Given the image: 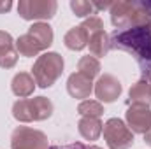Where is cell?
<instances>
[{"label":"cell","mask_w":151,"mask_h":149,"mask_svg":"<svg viewBox=\"0 0 151 149\" xmlns=\"http://www.w3.org/2000/svg\"><path fill=\"white\" fill-rule=\"evenodd\" d=\"M109 42L111 49L125 51L135 58L142 79L151 77V25L114 30Z\"/></svg>","instance_id":"1"},{"label":"cell","mask_w":151,"mask_h":149,"mask_svg":"<svg viewBox=\"0 0 151 149\" xmlns=\"http://www.w3.org/2000/svg\"><path fill=\"white\" fill-rule=\"evenodd\" d=\"M53 114V104L46 97L21 98L12 105V116L21 123L44 121Z\"/></svg>","instance_id":"2"},{"label":"cell","mask_w":151,"mask_h":149,"mask_svg":"<svg viewBox=\"0 0 151 149\" xmlns=\"http://www.w3.org/2000/svg\"><path fill=\"white\" fill-rule=\"evenodd\" d=\"M34 81L40 88H49L63 72V58L58 53H44L34 63Z\"/></svg>","instance_id":"3"},{"label":"cell","mask_w":151,"mask_h":149,"mask_svg":"<svg viewBox=\"0 0 151 149\" xmlns=\"http://www.w3.org/2000/svg\"><path fill=\"white\" fill-rule=\"evenodd\" d=\"M111 21L116 30L139 27V25H151L146 12L139 7L137 2H116L111 5Z\"/></svg>","instance_id":"4"},{"label":"cell","mask_w":151,"mask_h":149,"mask_svg":"<svg viewBox=\"0 0 151 149\" xmlns=\"http://www.w3.org/2000/svg\"><path fill=\"white\" fill-rule=\"evenodd\" d=\"M104 139L109 149H128L134 144V133L132 130L119 119L111 117L104 125Z\"/></svg>","instance_id":"5"},{"label":"cell","mask_w":151,"mask_h":149,"mask_svg":"<svg viewBox=\"0 0 151 149\" xmlns=\"http://www.w3.org/2000/svg\"><path fill=\"white\" fill-rule=\"evenodd\" d=\"M11 148L12 149H49L47 148V137L42 132L28 128V126H18L12 132Z\"/></svg>","instance_id":"6"},{"label":"cell","mask_w":151,"mask_h":149,"mask_svg":"<svg viewBox=\"0 0 151 149\" xmlns=\"http://www.w3.org/2000/svg\"><path fill=\"white\" fill-rule=\"evenodd\" d=\"M18 12L23 19H49L56 12V2L53 0H21L18 4Z\"/></svg>","instance_id":"7"},{"label":"cell","mask_w":151,"mask_h":149,"mask_svg":"<svg viewBox=\"0 0 151 149\" xmlns=\"http://www.w3.org/2000/svg\"><path fill=\"white\" fill-rule=\"evenodd\" d=\"M128 128L135 133H148L151 130V109L148 105L132 104L127 111Z\"/></svg>","instance_id":"8"},{"label":"cell","mask_w":151,"mask_h":149,"mask_svg":"<svg viewBox=\"0 0 151 149\" xmlns=\"http://www.w3.org/2000/svg\"><path fill=\"white\" fill-rule=\"evenodd\" d=\"M95 95L99 98V102H114L119 95H121V84L119 81L111 74H104L99 77L97 84H95Z\"/></svg>","instance_id":"9"},{"label":"cell","mask_w":151,"mask_h":149,"mask_svg":"<svg viewBox=\"0 0 151 149\" xmlns=\"http://www.w3.org/2000/svg\"><path fill=\"white\" fill-rule=\"evenodd\" d=\"M67 91L74 98H88L93 91V82H91V79L76 72L67 81Z\"/></svg>","instance_id":"10"},{"label":"cell","mask_w":151,"mask_h":149,"mask_svg":"<svg viewBox=\"0 0 151 149\" xmlns=\"http://www.w3.org/2000/svg\"><path fill=\"white\" fill-rule=\"evenodd\" d=\"M18 62V51L14 49L12 37L7 32L0 30V67L2 69H12Z\"/></svg>","instance_id":"11"},{"label":"cell","mask_w":151,"mask_h":149,"mask_svg":"<svg viewBox=\"0 0 151 149\" xmlns=\"http://www.w3.org/2000/svg\"><path fill=\"white\" fill-rule=\"evenodd\" d=\"M11 88H12V93L19 98H27L34 93V88H35V81L34 77L28 74V72H19L12 77V82H11Z\"/></svg>","instance_id":"12"},{"label":"cell","mask_w":151,"mask_h":149,"mask_svg":"<svg viewBox=\"0 0 151 149\" xmlns=\"http://www.w3.org/2000/svg\"><path fill=\"white\" fill-rule=\"evenodd\" d=\"M130 102L132 104H137V105H148L151 104V84L150 81L146 79H141L139 82H135L132 88H130Z\"/></svg>","instance_id":"13"},{"label":"cell","mask_w":151,"mask_h":149,"mask_svg":"<svg viewBox=\"0 0 151 149\" xmlns=\"http://www.w3.org/2000/svg\"><path fill=\"white\" fill-rule=\"evenodd\" d=\"M28 34L35 39V42L42 47V51L53 44V30L47 23H34L28 28Z\"/></svg>","instance_id":"14"},{"label":"cell","mask_w":151,"mask_h":149,"mask_svg":"<svg viewBox=\"0 0 151 149\" xmlns=\"http://www.w3.org/2000/svg\"><path fill=\"white\" fill-rule=\"evenodd\" d=\"M79 133L86 139V140H97L102 133V123L99 117H81L79 121Z\"/></svg>","instance_id":"15"},{"label":"cell","mask_w":151,"mask_h":149,"mask_svg":"<svg viewBox=\"0 0 151 149\" xmlns=\"http://www.w3.org/2000/svg\"><path fill=\"white\" fill-rule=\"evenodd\" d=\"M88 46H90V53L91 56H106L107 51L111 49V42H109V35L100 30L97 34H93L88 39Z\"/></svg>","instance_id":"16"},{"label":"cell","mask_w":151,"mask_h":149,"mask_svg":"<svg viewBox=\"0 0 151 149\" xmlns=\"http://www.w3.org/2000/svg\"><path fill=\"white\" fill-rule=\"evenodd\" d=\"M65 46L72 51H81L88 46V35L83 27H74L65 34Z\"/></svg>","instance_id":"17"},{"label":"cell","mask_w":151,"mask_h":149,"mask_svg":"<svg viewBox=\"0 0 151 149\" xmlns=\"http://www.w3.org/2000/svg\"><path fill=\"white\" fill-rule=\"evenodd\" d=\"M16 51L21 54V56H35L37 53L42 51V47L35 42V39L32 37L30 34H25L18 39L16 42Z\"/></svg>","instance_id":"18"},{"label":"cell","mask_w":151,"mask_h":149,"mask_svg":"<svg viewBox=\"0 0 151 149\" xmlns=\"http://www.w3.org/2000/svg\"><path fill=\"white\" fill-rule=\"evenodd\" d=\"M77 72L83 74L84 77H88V79H93L100 72V63H99V60L95 56H90V54L83 56L79 60V63H77Z\"/></svg>","instance_id":"19"},{"label":"cell","mask_w":151,"mask_h":149,"mask_svg":"<svg viewBox=\"0 0 151 149\" xmlns=\"http://www.w3.org/2000/svg\"><path fill=\"white\" fill-rule=\"evenodd\" d=\"M77 112H79L83 117H84V116H88V117H100L102 112H104V107H102V104L97 102V100H83V102L77 105Z\"/></svg>","instance_id":"20"},{"label":"cell","mask_w":151,"mask_h":149,"mask_svg":"<svg viewBox=\"0 0 151 149\" xmlns=\"http://www.w3.org/2000/svg\"><path fill=\"white\" fill-rule=\"evenodd\" d=\"M70 7L76 12V16L79 18H84V16H90V14H95V7H93V2H83V0H72L70 2Z\"/></svg>","instance_id":"21"},{"label":"cell","mask_w":151,"mask_h":149,"mask_svg":"<svg viewBox=\"0 0 151 149\" xmlns=\"http://www.w3.org/2000/svg\"><path fill=\"white\" fill-rule=\"evenodd\" d=\"M49 149H91V146H86L83 142H70V144H62V146H53Z\"/></svg>","instance_id":"22"},{"label":"cell","mask_w":151,"mask_h":149,"mask_svg":"<svg viewBox=\"0 0 151 149\" xmlns=\"http://www.w3.org/2000/svg\"><path fill=\"white\" fill-rule=\"evenodd\" d=\"M139 4V7L146 12V16L150 18V21H151V2H137Z\"/></svg>","instance_id":"23"},{"label":"cell","mask_w":151,"mask_h":149,"mask_svg":"<svg viewBox=\"0 0 151 149\" xmlns=\"http://www.w3.org/2000/svg\"><path fill=\"white\" fill-rule=\"evenodd\" d=\"M11 7H12V4H11L9 0H7V2H2V4H0V12H5V11H9Z\"/></svg>","instance_id":"24"},{"label":"cell","mask_w":151,"mask_h":149,"mask_svg":"<svg viewBox=\"0 0 151 149\" xmlns=\"http://www.w3.org/2000/svg\"><path fill=\"white\" fill-rule=\"evenodd\" d=\"M144 142H146V144H150V146H151V130L148 132V133H144Z\"/></svg>","instance_id":"25"},{"label":"cell","mask_w":151,"mask_h":149,"mask_svg":"<svg viewBox=\"0 0 151 149\" xmlns=\"http://www.w3.org/2000/svg\"><path fill=\"white\" fill-rule=\"evenodd\" d=\"M91 149H102V148H97V146H91Z\"/></svg>","instance_id":"26"},{"label":"cell","mask_w":151,"mask_h":149,"mask_svg":"<svg viewBox=\"0 0 151 149\" xmlns=\"http://www.w3.org/2000/svg\"><path fill=\"white\" fill-rule=\"evenodd\" d=\"M146 81H150V84H151V77H148V79H146Z\"/></svg>","instance_id":"27"}]
</instances>
